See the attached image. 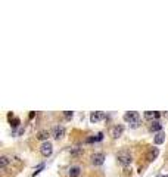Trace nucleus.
I'll return each mask as SVG.
<instances>
[{"label": "nucleus", "instance_id": "f257e3e1", "mask_svg": "<svg viewBox=\"0 0 168 177\" xmlns=\"http://www.w3.org/2000/svg\"><path fill=\"white\" fill-rule=\"evenodd\" d=\"M117 159L121 165L128 167V165L133 162V155H131L128 151H121V152H118L117 154Z\"/></svg>", "mask_w": 168, "mask_h": 177}, {"label": "nucleus", "instance_id": "f03ea898", "mask_svg": "<svg viewBox=\"0 0 168 177\" xmlns=\"http://www.w3.org/2000/svg\"><path fill=\"white\" fill-rule=\"evenodd\" d=\"M40 152H41V155H43V157H50L52 152H53V146H52L50 142H49V140L43 142V143H41V146H40Z\"/></svg>", "mask_w": 168, "mask_h": 177}, {"label": "nucleus", "instance_id": "7ed1b4c3", "mask_svg": "<svg viewBox=\"0 0 168 177\" xmlns=\"http://www.w3.org/2000/svg\"><path fill=\"white\" fill-rule=\"evenodd\" d=\"M139 112H134V111H131V112H125L124 114V121H127V123L133 124V123H137L139 121Z\"/></svg>", "mask_w": 168, "mask_h": 177}, {"label": "nucleus", "instance_id": "20e7f679", "mask_svg": "<svg viewBox=\"0 0 168 177\" xmlns=\"http://www.w3.org/2000/svg\"><path fill=\"white\" fill-rule=\"evenodd\" d=\"M65 136V127L64 125H56L55 128H53V137L56 139V140H59V139H62Z\"/></svg>", "mask_w": 168, "mask_h": 177}, {"label": "nucleus", "instance_id": "39448f33", "mask_svg": "<svg viewBox=\"0 0 168 177\" xmlns=\"http://www.w3.org/2000/svg\"><path fill=\"white\" fill-rule=\"evenodd\" d=\"M103 161H105V155L102 152H96L92 155V164L93 165H102Z\"/></svg>", "mask_w": 168, "mask_h": 177}, {"label": "nucleus", "instance_id": "423d86ee", "mask_svg": "<svg viewBox=\"0 0 168 177\" xmlns=\"http://www.w3.org/2000/svg\"><path fill=\"white\" fill-rule=\"evenodd\" d=\"M122 131H124V127H122L121 124H117V125L112 127V130H111V136H112L114 139H118V137L122 134Z\"/></svg>", "mask_w": 168, "mask_h": 177}, {"label": "nucleus", "instance_id": "0eeeda50", "mask_svg": "<svg viewBox=\"0 0 168 177\" xmlns=\"http://www.w3.org/2000/svg\"><path fill=\"white\" fill-rule=\"evenodd\" d=\"M158 155H159V149L158 148H151L149 151H148V155H146V158L148 161H155V159L158 158Z\"/></svg>", "mask_w": 168, "mask_h": 177}, {"label": "nucleus", "instance_id": "6e6552de", "mask_svg": "<svg viewBox=\"0 0 168 177\" xmlns=\"http://www.w3.org/2000/svg\"><path fill=\"white\" fill-rule=\"evenodd\" d=\"M103 118H105V114H103L102 111L92 112V115H90V121H92V123H98V121H100Z\"/></svg>", "mask_w": 168, "mask_h": 177}, {"label": "nucleus", "instance_id": "1a4fd4ad", "mask_svg": "<svg viewBox=\"0 0 168 177\" xmlns=\"http://www.w3.org/2000/svg\"><path fill=\"white\" fill-rule=\"evenodd\" d=\"M80 174H81V168L78 165H72L69 168V171H68V176L69 177H78Z\"/></svg>", "mask_w": 168, "mask_h": 177}, {"label": "nucleus", "instance_id": "9d476101", "mask_svg": "<svg viewBox=\"0 0 168 177\" xmlns=\"http://www.w3.org/2000/svg\"><path fill=\"white\" fill-rule=\"evenodd\" d=\"M49 137H50V131H49V130H41V131H38V134H37V139H38V140H43V142H47Z\"/></svg>", "mask_w": 168, "mask_h": 177}, {"label": "nucleus", "instance_id": "9b49d317", "mask_svg": "<svg viewBox=\"0 0 168 177\" xmlns=\"http://www.w3.org/2000/svg\"><path fill=\"white\" fill-rule=\"evenodd\" d=\"M155 145H161V143H164L165 142V133L164 131H159V133H156V136H155Z\"/></svg>", "mask_w": 168, "mask_h": 177}, {"label": "nucleus", "instance_id": "f8f14e48", "mask_svg": "<svg viewBox=\"0 0 168 177\" xmlns=\"http://www.w3.org/2000/svg\"><path fill=\"white\" fill-rule=\"evenodd\" d=\"M149 130H151V131H158V133H159V131L162 130V124L159 123V121H152L151 125H149Z\"/></svg>", "mask_w": 168, "mask_h": 177}, {"label": "nucleus", "instance_id": "ddd939ff", "mask_svg": "<svg viewBox=\"0 0 168 177\" xmlns=\"http://www.w3.org/2000/svg\"><path fill=\"white\" fill-rule=\"evenodd\" d=\"M8 165H9V158L8 157H0V170L4 171Z\"/></svg>", "mask_w": 168, "mask_h": 177}, {"label": "nucleus", "instance_id": "4468645a", "mask_svg": "<svg viewBox=\"0 0 168 177\" xmlns=\"http://www.w3.org/2000/svg\"><path fill=\"white\" fill-rule=\"evenodd\" d=\"M43 168H44V164H40V165H38V167H37V168H35V170H34V173H33V177H35V176H37V174H38V173H40V171H41V170H43Z\"/></svg>", "mask_w": 168, "mask_h": 177}, {"label": "nucleus", "instance_id": "2eb2a0df", "mask_svg": "<svg viewBox=\"0 0 168 177\" xmlns=\"http://www.w3.org/2000/svg\"><path fill=\"white\" fill-rule=\"evenodd\" d=\"M81 152H83V149H81V148H75L74 151H71V155H72V157H77V155H80Z\"/></svg>", "mask_w": 168, "mask_h": 177}, {"label": "nucleus", "instance_id": "dca6fc26", "mask_svg": "<svg viewBox=\"0 0 168 177\" xmlns=\"http://www.w3.org/2000/svg\"><path fill=\"white\" fill-rule=\"evenodd\" d=\"M72 115H74V114H72L71 111H65V112H64V117H65L67 120H71V118H72Z\"/></svg>", "mask_w": 168, "mask_h": 177}, {"label": "nucleus", "instance_id": "f3484780", "mask_svg": "<svg viewBox=\"0 0 168 177\" xmlns=\"http://www.w3.org/2000/svg\"><path fill=\"white\" fill-rule=\"evenodd\" d=\"M10 125H12L14 128H16L18 125H19V118H14V121H10Z\"/></svg>", "mask_w": 168, "mask_h": 177}, {"label": "nucleus", "instance_id": "a211bd4d", "mask_svg": "<svg viewBox=\"0 0 168 177\" xmlns=\"http://www.w3.org/2000/svg\"><path fill=\"white\" fill-rule=\"evenodd\" d=\"M87 143H93V142H98V136H93V137H87L86 139Z\"/></svg>", "mask_w": 168, "mask_h": 177}, {"label": "nucleus", "instance_id": "6ab92c4d", "mask_svg": "<svg viewBox=\"0 0 168 177\" xmlns=\"http://www.w3.org/2000/svg\"><path fill=\"white\" fill-rule=\"evenodd\" d=\"M124 174H125V176L131 174V168H127V167H125V168H124Z\"/></svg>", "mask_w": 168, "mask_h": 177}, {"label": "nucleus", "instance_id": "aec40b11", "mask_svg": "<svg viewBox=\"0 0 168 177\" xmlns=\"http://www.w3.org/2000/svg\"><path fill=\"white\" fill-rule=\"evenodd\" d=\"M139 124H140V121H137V123L130 124V127H131V128H136V127H139Z\"/></svg>", "mask_w": 168, "mask_h": 177}, {"label": "nucleus", "instance_id": "412c9836", "mask_svg": "<svg viewBox=\"0 0 168 177\" xmlns=\"http://www.w3.org/2000/svg\"><path fill=\"white\" fill-rule=\"evenodd\" d=\"M158 177H168V174H167V176H158Z\"/></svg>", "mask_w": 168, "mask_h": 177}]
</instances>
